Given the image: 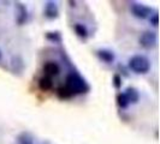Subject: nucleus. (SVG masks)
<instances>
[{
  "label": "nucleus",
  "mask_w": 160,
  "mask_h": 144,
  "mask_svg": "<svg viewBox=\"0 0 160 144\" xmlns=\"http://www.w3.org/2000/svg\"><path fill=\"white\" fill-rule=\"evenodd\" d=\"M45 16L48 19H56L59 16V10L54 1H48L45 6Z\"/></svg>",
  "instance_id": "nucleus-7"
},
{
  "label": "nucleus",
  "mask_w": 160,
  "mask_h": 144,
  "mask_svg": "<svg viewBox=\"0 0 160 144\" xmlns=\"http://www.w3.org/2000/svg\"><path fill=\"white\" fill-rule=\"evenodd\" d=\"M96 54L99 56L100 60H102L104 63H107V64H111L114 61L116 56H114V53L112 50H108V49H99L96 52Z\"/></svg>",
  "instance_id": "nucleus-8"
},
{
  "label": "nucleus",
  "mask_w": 160,
  "mask_h": 144,
  "mask_svg": "<svg viewBox=\"0 0 160 144\" xmlns=\"http://www.w3.org/2000/svg\"><path fill=\"white\" fill-rule=\"evenodd\" d=\"M16 10H17V16L16 21L19 25H23L27 19H28V10L25 7V5L21 4V2H17L16 4Z\"/></svg>",
  "instance_id": "nucleus-6"
},
{
  "label": "nucleus",
  "mask_w": 160,
  "mask_h": 144,
  "mask_svg": "<svg viewBox=\"0 0 160 144\" xmlns=\"http://www.w3.org/2000/svg\"><path fill=\"white\" fill-rule=\"evenodd\" d=\"M113 85L117 89H119L120 87H122V78H120V76L116 74V76L113 77Z\"/></svg>",
  "instance_id": "nucleus-17"
},
{
  "label": "nucleus",
  "mask_w": 160,
  "mask_h": 144,
  "mask_svg": "<svg viewBox=\"0 0 160 144\" xmlns=\"http://www.w3.org/2000/svg\"><path fill=\"white\" fill-rule=\"evenodd\" d=\"M129 69L137 74H144L151 70V63L144 55H134L129 59Z\"/></svg>",
  "instance_id": "nucleus-2"
},
{
  "label": "nucleus",
  "mask_w": 160,
  "mask_h": 144,
  "mask_svg": "<svg viewBox=\"0 0 160 144\" xmlns=\"http://www.w3.org/2000/svg\"><path fill=\"white\" fill-rule=\"evenodd\" d=\"M158 19H159L158 11H154V13H152V15L149 16V23L152 24L153 26H158Z\"/></svg>",
  "instance_id": "nucleus-16"
},
{
  "label": "nucleus",
  "mask_w": 160,
  "mask_h": 144,
  "mask_svg": "<svg viewBox=\"0 0 160 144\" xmlns=\"http://www.w3.org/2000/svg\"><path fill=\"white\" fill-rule=\"evenodd\" d=\"M17 143L18 144H34L32 137L28 132H22L17 137Z\"/></svg>",
  "instance_id": "nucleus-11"
},
{
  "label": "nucleus",
  "mask_w": 160,
  "mask_h": 144,
  "mask_svg": "<svg viewBox=\"0 0 160 144\" xmlns=\"http://www.w3.org/2000/svg\"><path fill=\"white\" fill-rule=\"evenodd\" d=\"M46 39L51 42H54V43H60L62 42V35L59 31H51L46 34Z\"/></svg>",
  "instance_id": "nucleus-13"
},
{
  "label": "nucleus",
  "mask_w": 160,
  "mask_h": 144,
  "mask_svg": "<svg viewBox=\"0 0 160 144\" xmlns=\"http://www.w3.org/2000/svg\"><path fill=\"white\" fill-rule=\"evenodd\" d=\"M157 41H158V35L155 31H151V30H147L141 34L138 42L140 45L146 49H152L153 47H155L157 45Z\"/></svg>",
  "instance_id": "nucleus-3"
},
{
  "label": "nucleus",
  "mask_w": 160,
  "mask_h": 144,
  "mask_svg": "<svg viewBox=\"0 0 160 144\" xmlns=\"http://www.w3.org/2000/svg\"><path fill=\"white\" fill-rule=\"evenodd\" d=\"M117 103H118L120 108H127L129 106V102L128 100H127V97H125V95H124V93L118 94V96H117Z\"/></svg>",
  "instance_id": "nucleus-15"
},
{
  "label": "nucleus",
  "mask_w": 160,
  "mask_h": 144,
  "mask_svg": "<svg viewBox=\"0 0 160 144\" xmlns=\"http://www.w3.org/2000/svg\"><path fill=\"white\" fill-rule=\"evenodd\" d=\"M73 29H75V32L82 37V39H87L88 37V30H87V28L83 25V24L81 23H77L73 25Z\"/></svg>",
  "instance_id": "nucleus-12"
},
{
  "label": "nucleus",
  "mask_w": 160,
  "mask_h": 144,
  "mask_svg": "<svg viewBox=\"0 0 160 144\" xmlns=\"http://www.w3.org/2000/svg\"><path fill=\"white\" fill-rule=\"evenodd\" d=\"M39 87L42 91H48L53 88V80L51 77H47V76H43L39 79Z\"/></svg>",
  "instance_id": "nucleus-10"
},
{
  "label": "nucleus",
  "mask_w": 160,
  "mask_h": 144,
  "mask_svg": "<svg viewBox=\"0 0 160 144\" xmlns=\"http://www.w3.org/2000/svg\"><path fill=\"white\" fill-rule=\"evenodd\" d=\"M124 95L128 100L129 104L130 103H137L138 100H140V94L137 91V89L132 88V87H129L127 88V90L124 91Z\"/></svg>",
  "instance_id": "nucleus-9"
},
{
  "label": "nucleus",
  "mask_w": 160,
  "mask_h": 144,
  "mask_svg": "<svg viewBox=\"0 0 160 144\" xmlns=\"http://www.w3.org/2000/svg\"><path fill=\"white\" fill-rule=\"evenodd\" d=\"M43 72L46 73L47 77H53V76H58L60 72V67L57 64L56 61H46L43 64Z\"/></svg>",
  "instance_id": "nucleus-5"
},
{
  "label": "nucleus",
  "mask_w": 160,
  "mask_h": 144,
  "mask_svg": "<svg viewBox=\"0 0 160 144\" xmlns=\"http://www.w3.org/2000/svg\"><path fill=\"white\" fill-rule=\"evenodd\" d=\"M130 11L136 18H140V19L149 18V16L152 15V8L142 4H137V2H132L130 5Z\"/></svg>",
  "instance_id": "nucleus-4"
},
{
  "label": "nucleus",
  "mask_w": 160,
  "mask_h": 144,
  "mask_svg": "<svg viewBox=\"0 0 160 144\" xmlns=\"http://www.w3.org/2000/svg\"><path fill=\"white\" fill-rule=\"evenodd\" d=\"M65 87L70 90L72 95H77V94H86L88 93L90 87L86 82V79L77 72H71L66 76L65 79Z\"/></svg>",
  "instance_id": "nucleus-1"
},
{
  "label": "nucleus",
  "mask_w": 160,
  "mask_h": 144,
  "mask_svg": "<svg viewBox=\"0 0 160 144\" xmlns=\"http://www.w3.org/2000/svg\"><path fill=\"white\" fill-rule=\"evenodd\" d=\"M0 58H1V50H0Z\"/></svg>",
  "instance_id": "nucleus-18"
},
{
  "label": "nucleus",
  "mask_w": 160,
  "mask_h": 144,
  "mask_svg": "<svg viewBox=\"0 0 160 144\" xmlns=\"http://www.w3.org/2000/svg\"><path fill=\"white\" fill-rule=\"evenodd\" d=\"M57 94H58V96H59L60 98H70V97H72V96H73L71 93H70V90L66 88L65 85H62L60 88L58 89Z\"/></svg>",
  "instance_id": "nucleus-14"
}]
</instances>
